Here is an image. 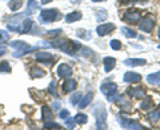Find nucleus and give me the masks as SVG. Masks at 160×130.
<instances>
[{
  "instance_id": "nucleus-1",
  "label": "nucleus",
  "mask_w": 160,
  "mask_h": 130,
  "mask_svg": "<svg viewBox=\"0 0 160 130\" xmlns=\"http://www.w3.org/2000/svg\"><path fill=\"white\" fill-rule=\"evenodd\" d=\"M52 45L59 48L60 51L66 52L67 54H75L80 49V44L73 41V40H58Z\"/></svg>"
},
{
  "instance_id": "nucleus-2",
  "label": "nucleus",
  "mask_w": 160,
  "mask_h": 130,
  "mask_svg": "<svg viewBox=\"0 0 160 130\" xmlns=\"http://www.w3.org/2000/svg\"><path fill=\"white\" fill-rule=\"evenodd\" d=\"M58 17H60V13L58 9H43L42 13H40V16H39V20H40V23H52L55 21Z\"/></svg>"
},
{
  "instance_id": "nucleus-3",
  "label": "nucleus",
  "mask_w": 160,
  "mask_h": 130,
  "mask_svg": "<svg viewBox=\"0 0 160 130\" xmlns=\"http://www.w3.org/2000/svg\"><path fill=\"white\" fill-rule=\"evenodd\" d=\"M95 116H96V129H107V123H106V109L102 105H99L98 109H95Z\"/></svg>"
},
{
  "instance_id": "nucleus-4",
  "label": "nucleus",
  "mask_w": 160,
  "mask_h": 130,
  "mask_svg": "<svg viewBox=\"0 0 160 130\" xmlns=\"http://www.w3.org/2000/svg\"><path fill=\"white\" fill-rule=\"evenodd\" d=\"M118 121L120 123V126L124 128V129H136V130H142L143 126L140 125L138 121H132V119H128V118H122V117H118Z\"/></svg>"
},
{
  "instance_id": "nucleus-5",
  "label": "nucleus",
  "mask_w": 160,
  "mask_h": 130,
  "mask_svg": "<svg viewBox=\"0 0 160 130\" xmlns=\"http://www.w3.org/2000/svg\"><path fill=\"white\" fill-rule=\"evenodd\" d=\"M100 91H102L103 94H106L107 97H109L118 92V85L113 82H104L100 85Z\"/></svg>"
},
{
  "instance_id": "nucleus-6",
  "label": "nucleus",
  "mask_w": 160,
  "mask_h": 130,
  "mask_svg": "<svg viewBox=\"0 0 160 130\" xmlns=\"http://www.w3.org/2000/svg\"><path fill=\"white\" fill-rule=\"evenodd\" d=\"M123 19L128 23H138L142 19V13L139 11H135V9H129V11H127L123 15Z\"/></svg>"
},
{
  "instance_id": "nucleus-7",
  "label": "nucleus",
  "mask_w": 160,
  "mask_h": 130,
  "mask_svg": "<svg viewBox=\"0 0 160 130\" xmlns=\"http://www.w3.org/2000/svg\"><path fill=\"white\" fill-rule=\"evenodd\" d=\"M115 28H116V27H115V24L106 23V24H102V26H99L96 28V32H98L99 36H107V35L111 33Z\"/></svg>"
},
{
  "instance_id": "nucleus-8",
  "label": "nucleus",
  "mask_w": 160,
  "mask_h": 130,
  "mask_svg": "<svg viewBox=\"0 0 160 130\" xmlns=\"http://www.w3.org/2000/svg\"><path fill=\"white\" fill-rule=\"evenodd\" d=\"M72 74V69L67 64H60L58 67V76L59 78H69Z\"/></svg>"
},
{
  "instance_id": "nucleus-9",
  "label": "nucleus",
  "mask_w": 160,
  "mask_h": 130,
  "mask_svg": "<svg viewBox=\"0 0 160 130\" xmlns=\"http://www.w3.org/2000/svg\"><path fill=\"white\" fill-rule=\"evenodd\" d=\"M123 80H124V82H140L142 81V76H140L139 73H136V72L129 71V72L124 73Z\"/></svg>"
},
{
  "instance_id": "nucleus-10",
  "label": "nucleus",
  "mask_w": 160,
  "mask_h": 130,
  "mask_svg": "<svg viewBox=\"0 0 160 130\" xmlns=\"http://www.w3.org/2000/svg\"><path fill=\"white\" fill-rule=\"evenodd\" d=\"M127 93L131 97H135V98H144V96H146V91H144V88H142V86L129 88L127 91Z\"/></svg>"
},
{
  "instance_id": "nucleus-11",
  "label": "nucleus",
  "mask_w": 160,
  "mask_h": 130,
  "mask_svg": "<svg viewBox=\"0 0 160 130\" xmlns=\"http://www.w3.org/2000/svg\"><path fill=\"white\" fill-rule=\"evenodd\" d=\"M153 27H155V21L152 19H144L142 23H140V26H139V28H140V31H143V32H151L152 29H153Z\"/></svg>"
},
{
  "instance_id": "nucleus-12",
  "label": "nucleus",
  "mask_w": 160,
  "mask_h": 130,
  "mask_svg": "<svg viewBox=\"0 0 160 130\" xmlns=\"http://www.w3.org/2000/svg\"><path fill=\"white\" fill-rule=\"evenodd\" d=\"M78 86V82H76V80H73V78H68L66 82L63 84V92L64 93H69V92H72L75 91Z\"/></svg>"
},
{
  "instance_id": "nucleus-13",
  "label": "nucleus",
  "mask_w": 160,
  "mask_h": 130,
  "mask_svg": "<svg viewBox=\"0 0 160 130\" xmlns=\"http://www.w3.org/2000/svg\"><path fill=\"white\" fill-rule=\"evenodd\" d=\"M93 100V93L91 92V93H87L84 97H82L80 98V101H79V104H78V106L80 108V109H84V108H87L89 104H91V101Z\"/></svg>"
},
{
  "instance_id": "nucleus-14",
  "label": "nucleus",
  "mask_w": 160,
  "mask_h": 130,
  "mask_svg": "<svg viewBox=\"0 0 160 130\" xmlns=\"http://www.w3.org/2000/svg\"><path fill=\"white\" fill-rule=\"evenodd\" d=\"M103 64H104V72L108 73L115 68V65H116V60H115L113 57H104Z\"/></svg>"
},
{
  "instance_id": "nucleus-15",
  "label": "nucleus",
  "mask_w": 160,
  "mask_h": 130,
  "mask_svg": "<svg viewBox=\"0 0 160 130\" xmlns=\"http://www.w3.org/2000/svg\"><path fill=\"white\" fill-rule=\"evenodd\" d=\"M82 12L80 11H73L71 13H68L67 16H66V21L67 23H75V21H78V20L82 19Z\"/></svg>"
},
{
  "instance_id": "nucleus-16",
  "label": "nucleus",
  "mask_w": 160,
  "mask_h": 130,
  "mask_svg": "<svg viewBox=\"0 0 160 130\" xmlns=\"http://www.w3.org/2000/svg\"><path fill=\"white\" fill-rule=\"evenodd\" d=\"M124 64L127 65V67H140V65H144L146 64V60L143 58H127Z\"/></svg>"
},
{
  "instance_id": "nucleus-17",
  "label": "nucleus",
  "mask_w": 160,
  "mask_h": 130,
  "mask_svg": "<svg viewBox=\"0 0 160 130\" xmlns=\"http://www.w3.org/2000/svg\"><path fill=\"white\" fill-rule=\"evenodd\" d=\"M51 58H52V56H51V53H48V52H39L36 54V60H38V61L44 63V64H48ZM49 64H51V63H49Z\"/></svg>"
},
{
  "instance_id": "nucleus-18",
  "label": "nucleus",
  "mask_w": 160,
  "mask_h": 130,
  "mask_svg": "<svg viewBox=\"0 0 160 130\" xmlns=\"http://www.w3.org/2000/svg\"><path fill=\"white\" fill-rule=\"evenodd\" d=\"M42 116H43V119H44L46 122L52 121V119H53L52 110H51V109H49L48 106H43V108H42Z\"/></svg>"
},
{
  "instance_id": "nucleus-19",
  "label": "nucleus",
  "mask_w": 160,
  "mask_h": 130,
  "mask_svg": "<svg viewBox=\"0 0 160 130\" xmlns=\"http://www.w3.org/2000/svg\"><path fill=\"white\" fill-rule=\"evenodd\" d=\"M147 81L152 85H160V72H155L147 76Z\"/></svg>"
},
{
  "instance_id": "nucleus-20",
  "label": "nucleus",
  "mask_w": 160,
  "mask_h": 130,
  "mask_svg": "<svg viewBox=\"0 0 160 130\" xmlns=\"http://www.w3.org/2000/svg\"><path fill=\"white\" fill-rule=\"evenodd\" d=\"M31 27H32V20L31 19L24 20L23 27H20V32H22V33H27V32L31 31Z\"/></svg>"
},
{
  "instance_id": "nucleus-21",
  "label": "nucleus",
  "mask_w": 160,
  "mask_h": 130,
  "mask_svg": "<svg viewBox=\"0 0 160 130\" xmlns=\"http://www.w3.org/2000/svg\"><path fill=\"white\" fill-rule=\"evenodd\" d=\"M73 119H75V122H76V123H80V125H84V123H87V122H88V117H87L84 113H79V114H76Z\"/></svg>"
},
{
  "instance_id": "nucleus-22",
  "label": "nucleus",
  "mask_w": 160,
  "mask_h": 130,
  "mask_svg": "<svg viewBox=\"0 0 160 130\" xmlns=\"http://www.w3.org/2000/svg\"><path fill=\"white\" fill-rule=\"evenodd\" d=\"M159 119H160V108L155 109V110H153L152 113H149V121H151L152 123L158 122Z\"/></svg>"
},
{
  "instance_id": "nucleus-23",
  "label": "nucleus",
  "mask_w": 160,
  "mask_h": 130,
  "mask_svg": "<svg viewBox=\"0 0 160 130\" xmlns=\"http://www.w3.org/2000/svg\"><path fill=\"white\" fill-rule=\"evenodd\" d=\"M36 9H39V6L35 0H28V8H27V13H33Z\"/></svg>"
},
{
  "instance_id": "nucleus-24",
  "label": "nucleus",
  "mask_w": 160,
  "mask_h": 130,
  "mask_svg": "<svg viewBox=\"0 0 160 130\" xmlns=\"http://www.w3.org/2000/svg\"><path fill=\"white\" fill-rule=\"evenodd\" d=\"M122 32L126 35L127 37H129V39H133V37H136L138 36V33L133 31V29H131V28H127V27H123L122 28Z\"/></svg>"
},
{
  "instance_id": "nucleus-25",
  "label": "nucleus",
  "mask_w": 160,
  "mask_h": 130,
  "mask_svg": "<svg viewBox=\"0 0 160 130\" xmlns=\"http://www.w3.org/2000/svg\"><path fill=\"white\" fill-rule=\"evenodd\" d=\"M31 73H32V77H44L46 76V72L43 71V69H40V68H32L31 69Z\"/></svg>"
},
{
  "instance_id": "nucleus-26",
  "label": "nucleus",
  "mask_w": 160,
  "mask_h": 130,
  "mask_svg": "<svg viewBox=\"0 0 160 130\" xmlns=\"http://www.w3.org/2000/svg\"><path fill=\"white\" fill-rule=\"evenodd\" d=\"M151 105H152V98H151V97H146V96H144L143 102L140 104V108L144 109V110H147V109L151 106Z\"/></svg>"
},
{
  "instance_id": "nucleus-27",
  "label": "nucleus",
  "mask_w": 160,
  "mask_h": 130,
  "mask_svg": "<svg viewBox=\"0 0 160 130\" xmlns=\"http://www.w3.org/2000/svg\"><path fill=\"white\" fill-rule=\"evenodd\" d=\"M22 4H23L22 0H11V2H9V9L16 11V9H19L22 7Z\"/></svg>"
},
{
  "instance_id": "nucleus-28",
  "label": "nucleus",
  "mask_w": 160,
  "mask_h": 130,
  "mask_svg": "<svg viewBox=\"0 0 160 130\" xmlns=\"http://www.w3.org/2000/svg\"><path fill=\"white\" fill-rule=\"evenodd\" d=\"M109 47L115 51H119V49H122V43L119 41V40H111V43H109Z\"/></svg>"
},
{
  "instance_id": "nucleus-29",
  "label": "nucleus",
  "mask_w": 160,
  "mask_h": 130,
  "mask_svg": "<svg viewBox=\"0 0 160 130\" xmlns=\"http://www.w3.org/2000/svg\"><path fill=\"white\" fill-rule=\"evenodd\" d=\"M0 72H11V67L7 61H2L0 63Z\"/></svg>"
},
{
  "instance_id": "nucleus-30",
  "label": "nucleus",
  "mask_w": 160,
  "mask_h": 130,
  "mask_svg": "<svg viewBox=\"0 0 160 130\" xmlns=\"http://www.w3.org/2000/svg\"><path fill=\"white\" fill-rule=\"evenodd\" d=\"M44 128L46 129H60V125L56 122H52V121H48L44 123Z\"/></svg>"
},
{
  "instance_id": "nucleus-31",
  "label": "nucleus",
  "mask_w": 160,
  "mask_h": 130,
  "mask_svg": "<svg viewBox=\"0 0 160 130\" xmlns=\"http://www.w3.org/2000/svg\"><path fill=\"white\" fill-rule=\"evenodd\" d=\"M80 98H82V94H80V93L72 94V97H71V104H72V105H78L79 101H80Z\"/></svg>"
},
{
  "instance_id": "nucleus-32",
  "label": "nucleus",
  "mask_w": 160,
  "mask_h": 130,
  "mask_svg": "<svg viewBox=\"0 0 160 130\" xmlns=\"http://www.w3.org/2000/svg\"><path fill=\"white\" fill-rule=\"evenodd\" d=\"M48 92L52 94V96H58V92H56V82L52 81L51 85H49V88H48Z\"/></svg>"
},
{
  "instance_id": "nucleus-33",
  "label": "nucleus",
  "mask_w": 160,
  "mask_h": 130,
  "mask_svg": "<svg viewBox=\"0 0 160 130\" xmlns=\"http://www.w3.org/2000/svg\"><path fill=\"white\" fill-rule=\"evenodd\" d=\"M119 100H122V94H112V96H109L108 97V101H111V102H116L119 101Z\"/></svg>"
},
{
  "instance_id": "nucleus-34",
  "label": "nucleus",
  "mask_w": 160,
  "mask_h": 130,
  "mask_svg": "<svg viewBox=\"0 0 160 130\" xmlns=\"http://www.w3.org/2000/svg\"><path fill=\"white\" fill-rule=\"evenodd\" d=\"M106 17H107V12L104 11V9H103V11H98V12H96V19H98V20H102V19L104 20Z\"/></svg>"
},
{
  "instance_id": "nucleus-35",
  "label": "nucleus",
  "mask_w": 160,
  "mask_h": 130,
  "mask_svg": "<svg viewBox=\"0 0 160 130\" xmlns=\"http://www.w3.org/2000/svg\"><path fill=\"white\" fill-rule=\"evenodd\" d=\"M66 125L68 129H73L75 128V119L72 118H66Z\"/></svg>"
},
{
  "instance_id": "nucleus-36",
  "label": "nucleus",
  "mask_w": 160,
  "mask_h": 130,
  "mask_svg": "<svg viewBox=\"0 0 160 130\" xmlns=\"http://www.w3.org/2000/svg\"><path fill=\"white\" fill-rule=\"evenodd\" d=\"M68 116H69V112H68V110H66V109H64V110H62V112L59 113V117H60V118H63V119H66Z\"/></svg>"
},
{
  "instance_id": "nucleus-37",
  "label": "nucleus",
  "mask_w": 160,
  "mask_h": 130,
  "mask_svg": "<svg viewBox=\"0 0 160 130\" xmlns=\"http://www.w3.org/2000/svg\"><path fill=\"white\" fill-rule=\"evenodd\" d=\"M62 29H52L51 32H48V36H56V35H60Z\"/></svg>"
},
{
  "instance_id": "nucleus-38",
  "label": "nucleus",
  "mask_w": 160,
  "mask_h": 130,
  "mask_svg": "<svg viewBox=\"0 0 160 130\" xmlns=\"http://www.w3.org/2000/svg\"><path fill=\"white\" fill-rule=\"evenodd\" d=\"M123 4H132V3H136L138 0H120Z\"/></svg>"
},
{
  "instance_id": "nucleus-39",
  "label": "nucleus",
  "mask_w": 160,
  "mask_h": 130,
  "mask_svg": "<svg viewBox=\"0 0 160 130\" xmlns=\"http://www.w3.org/2000/svg\"><path fill=\"white\" fill-rule=\"evenodd\" d=\"M52 0H42V4H47V3H51Z\"/></svg>"
},
{
  "instance_id": "nucleus-40",
  "label": "nucleus",
  "mask_w": 160,
  "mask_h": 130,
  "mask_svg": "<svg viewBox=\"0 0 160 130\" xmlns=\"http://www.w3.org/2000/svg\"><path fill=\"white\" fill-rule=\"evenodd\" d=\"M93 3H99V2H106V0H92Z\"/></svg>"
},
{
  "instance_id": "nucleus-41",
  "label": "nucleus",
  "mask_w": 160,
  "mask_h": 130,
  "mask_svg": "<svg viewBox=\"0 0 160 130\" xmlns=\"http://www.w3.org/2000/svg\"><path fill=\"white\" fill-rule=\"evenodd\" d=\"M159 37H160V28H159Z\"/></svg>"
},
{
  "instance_id": "nucleus-42",
  "label": "nucleus",
  "mask_w": 160,
  "mask_h": 130,
  "mask_svg": "<svg viewBox=\"0 0 160 130\" xmlns=\"http://www.w3.org/2000/svg\"><path fill=\"white\" fill-rule=\"evenodd\" d=\"M159 49H160V45H159Z\"/></svg>"
}]
</instances>
